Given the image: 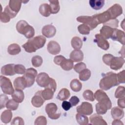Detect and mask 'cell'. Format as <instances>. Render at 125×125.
<instances>
[{
	"label": "cell",
	"instance_id": "6da1fadb",
	"mask_svg": "<svg viewBox=\"0 0 125 125\" xmlns=\"http://www.w3.org/2000/svg\"><path fill=\"white\" fill-rule=\"evenodd\" d=\"M46 39L43 36H37L29 39L28 41L22 45L25 51L28 53L35 52L37 50L42 48L45 44Z\"/></svg>",
	"mask_w": 125,
	"mask_h": 125
},
{
	"label": "cell",
	"instance_id": "7a4b0ae2",
	"mask_svg": "<svg viewBox=\"0 0 125 125\" xmlns=\"http://www.w3.org/2000/svg\"><path fill=\"white\" fill-rule=\"evenodd\" d=\"M119 84L117 78V74L109 72L103 76L100 80L99 86L102 90H108L112 87L118 85Z\"/></svg>",
	"mask_w": 125,
	"mask_h": 125
},
{
	"label": "cell",
	"instance_id": "3957f363",
	"mask_svg": "<svg viewBox=\"0 0 125 125\" xmlns=\"http://www.w3.org/2000/svg\"><path fill=\"white\" fill-rule=\"evenodd\" d=\"M16 29L18 33L23 35L27 39H30L35 35V30L24 20L19 21L16 24Z\"/></svg>",
	"mask_w": 125,
	"mask_h": 125
},
{
	"label": "cell",
	"instance_id": "277c9868",
	"mask_svg": "<svg viewBox=\"0 0 125 125\" xmlns=\"http://www.w3.org/2000/svg\"><path fill=\"white\" fill-rule=\"evenodd\" d=\"M94 96L95 99H96L98 103L105 105L107 107L108 109L111 108L112 104L111 101L106 93L103 90H97L95 92Z\"/></svg>",
	"mask_w": 125,
	"mask_h": 125
},
{
	"label": "cell",
	"instance_id": "5b68a950",
	"mask_svg": "<svg viewBox=\"0 0 125 125\" xmlns=\"http://www.w3.org/2000/svg\"><path fill=\"white\" fill-rule=\"evenodd\" d=\"M0 86L4 94L12 95L14 91L10 80L2 75L0 76Z\"/></svg>",
	"mask_w": 125,
	"mask_h": 125
},
{
	"label": "cell",
	"instance_id": "8992f818",
	"mask_svg": "<svg viewBox=\"0 0 125 125\" xmlns=\"http://www.w3.org/2000/svg\"><path fill=\"white\" fill-rule=\"evenodd\" d=\"M45 112L48 117L52 120L59 119L61 115L60 111H58V108L56 104L53 103L47 104L45 107Z\"/></svg>",
	"mask_w": 125,
	"mask_h": 125
},
{
	"label": "cell",
	"instance_id": "52a82bcc",
	"mask_svg": "<svg viewBox=\"0 0 125 125\" xmlns=\"http://www.w3.org/2000/svg\"><path fill=\"white\" fill-rule=\"evenodd\" d=\"M76 20L79 22L83 23L84 24L87 25L90 29V30H93L98 25H99L98 22L97 20L94 18V17L92 16H81L77 18Z\"/></svg>",
	"mask_w": 125,
	"mask_h": 125
},
{
	"label": "cell",
	"instance_id": "ba28073f",
	"mask_svg": "<svg viewBox=\"0 0 125 125\" xmlns=\"http://www.w3.org/2000/svg\"><path fill=\"white\" fill-rule=\"evenodd\" d=\"M37 71L33 68H29L26 70L23 77L26 80L27 87H29L34 84L35 78L37 76Z\"/></svg>",
	"mask_w": 125,
	"mask_h": 125
},
{
	"label": "cell",
	"instance_id": "9c48e42d",
	"mask_svg": "<svg viewBox=\"0 0 125 125\" xmlns=\"http://www.w3.org/2000/svg\"><path fill=\"white\" fill-rule=\"evenodd\" d=\"M76 110L79 113L85 115H90L93 113L92 105L88 102H84L77 107Z\"/></svg>",
	"mask_w": 125,
	"mask_h": 125
},
{
	"label": "cell",
	"instance_id": "30bf717a",
	"mask_svg": "<svg viewBox=\"0 0 125 125\" xmlns=\"http://www.w3.org/2000/svg\"><path fill=\"white\" fill-rule=\"evenodd\" d=\"M110 16L111 19H115L123 13L122 7L118 3H115L106 10Z\"/></svg>",
	"mask_w": 125,
	"mask_h": 125
},
{
	"label": "cell",
	"instance_id": "8fae6325",
	"mask_svg": "<svg viewBox=\"0 0 125 125\" xmlns=\"http://www.w3.org/2000/svg\"><path fill=\"white\" fill-rule=\"evenodd\" d=\"M50 78L49 75L45 72H41L38 74L36 81L40 86L46 88L49 82Z\"/></svg>",
	"mask_w": 125,
	"mask_h": 125
},
{
	"label": "cell",
	"instance_id": "7c38bea8",
	"mask_svg": "<svg viewBox=\"0 0 125 125\" xmlns=\"http://www.w3.org/2000/svg\"><path fill=\"white\" fill-rule=\"evenodd\" d=\"M125 63L124 58L120 57H113L109 64L110 68L114 70H118L121 69Z\"/></svg>",
	"mask_w": 125,
	"mask_h": 125
},
{
	"label": "cell",
	"instance_id": "4fadbf2b",
	"mask_svg": "<svg viewBox=\"0 0 125 125\" xmlns=\"http://www.w3.org/2000/svg\"><path fill=\"white\" fill-rule=\"evenodd\" d=\"M42 33L43 36L46 38H52L55 35L56 33V29L53 25L47 24L42 27Z\"/></svg>",
	"mask_w": 125,
	"mask_h": 125
},
{
	"label": "cell",
	"instance_id": "5bb4252c",
	"mask_svg": "<svg viewBox=\"0 0 125 125\" xmlns=\"http://www.w3.org/2000/svg\"><path fill=\"white\" fill-rule=\"evenodd\" d=\"M95 41L97 43V45L103 50H107L109 48V43L100 34L95 35Z\"/></svg>",
	"mask_w": 125,
	"mask_h": 125
},
{
	"label": "cell",
	"instance_id": "9a60e30c",
	"mask_svg": "<svg viewBox=\"0 0 125 125\" xmlns=\"http://www.w3.org/2000/svg\"><path fill=\"white\" fill-rule=\"evenodd\" d=\"M42 90L37 91L31 100V103L33 106L36 107H40L44 102V100L42 96Z\"/></svg>",
	"mask_w": 125,
	"mask_h": 125
},
{
	"label": "cell",
	"instance_id": "2e32d148",
	"mask_svg": "<svg viewBox=\"0 0 125 125\" xmlns=\"http://www.w3.org/2000/svg\"><path fill=\"white\" fill-rule=\"evenodd\" d=\"M47 49L48 52L52 55H57L61 51V46L56 41H50L47 44Z\"/></svg>",
	"mask_w": 125,
	"mask_h": 125
},
{
	"label": "cell",
	"instance_id": "e0dca14e",
	"mask_svg": "<svg viewBox=\"0 0 125 125\" xmlns=\"http://www.w3.org/2000/svg\"><path fill=\"white\" fill-rule=\"evenodd\" d=\"M112 40L118 41L124 45L125 44V32L120 29L114 28L113 34L111 38Z\"/></svg>",
	"mask_w": 125,
	"mask_h": 125
},
{
	"label": "cell",
	"instance_id": "ac0fdd59",
	"mask_svg": "<svg viewBox=\"0 0 125 125\" xmlns=\"http://www.w3.org/2000/svg\"><path fill=\"white\" fill-rule=\"evenodd\" d=\"M93 16L97 20L99 24L101 23L104 24L111 20L109 14L107 11H104L102 13L95 14L94 15H93Z\"/></svg>",
	"mask_w": 125,
	"mask_h": 125
},
{
	"label": "cell",
	"instance_id": "d6986e66",
	"mask_svg": "<svg viewBox=\"0 0 125 125\" xmlns=\"http://www.w3.org/2000/svg\"><path fill=\"white\" fill-rule=\"evenodd\" d=\"M15 64L13 63L7 64L1 68V74L5 76H13L16 73L14 70Z\"/></svg>",
	"mask_w": 125,
	"mask_h": 125
},
{
	"label": "cell",
	"instance_id": "ffe728a7",
	"mask_svg": "<svg viewBox=\"0 0 125 125\" xmlns=\"http://www.w3.org/2000/svg\"><path fill=\"white\" fill-rule=\"evenodd\" d=\"M90 124L93 125H107V123L103 117L98 114H94L90 117Z\"/></svg>",
	"mask_w": 125,
	"mask_h": 125
},
{
	"label": "cell",
	"instance_id": "44dd1931",
	"mask_svg": "<svg viewBox=\"0 0 125 125\" xmlns=\"http://www.w3.org/2000/svg\"><path fill=\"white\" fill-rule=\"evenodd\" d=\"M69 57L73 62H80L83 59V53L80 49H75L70 53Z\"/></svg>",
	"mask_w": 125,
	"mask_h": 125
},
{
	"label": "cell",
	"instance_id": "7402d4cb",
	"mask_svg": "<svg viewBox=\"0 0 125 125\" xmlns=\"http://www.w3.org/2000/svg\"><path fill=\"white\" fill-rule=\"evenodd\" d=\"M14 86L15 89L23 90L27 87V83L25 78L22 77H18L14 81Z\"/></svg>",
	"mask_w": 125,
	"mask_h": 125
},
{
	"label": "cell",
	"instance_id": "603a6c76",
	"mask_svg": "<svg viewBox=\"0 0 125 125\" xmlns=\"http://www.w3.org/2000/svg\"><path fill=\"white\" fill-rule=\"evenodd\" d=\"M114 28L107 25H103L100 29V35L105 39L111 38L113 34Z\"/></svg>",
	"mask_w": 125,
	"mask_h": 125
},
{
	"label": "cell",
	"instance_id": "cb8c5ba5",
	"mask_svg": "<svg viewBox=\"0 0 125 125\" xmlns=\"http://www.w3.org/2000/svg\"><path fill=\"white\" fill-rule=\"evenodd\" d=\"M111 114L114 119L120 120L124 117V111L122 108L115 106L112 108Z\"/></svg>",
	"mask_w": 125,
	"mask_h": 125
},
{
	"label": "cell",
	"instance_id": "d4e9b609",
	"mask_svg": "<svg viewBox=\"0 0 125 125\" xmlns=\"http://www.w3.org/2000/svg\"><path fill=\"white\" fill-rule=\"evenodd\" d=\"M11 97L17 103H21L24 99V94L22 90L15 89L13 93L11 95Z\"/></svg>",
	"mask_w": 125,
	"mask_h": 125
},
{
	"label": "cell",
	"instance_id": "484cf974",
	"mask_svg": "<svg viewBox=\"0 0 125 125\" xmlns=\"http://www.w3.org/2000/svg\"><path fill=\"white\" fill-rule=\"evenodd\" d=\"M22 1L21 0H10L9 1L8 6L9 8L13 12L18 13L21 9V3Z\"/></svg>",
	"mask_w": 125,
	"mask_h": 125
},
{
	"label": "cell",
	"instance_id": "4316f807",
	"mask_svg": "<svg viewBox=\"0 0 125 125\" xmlns=\"http://www.w3.org/2000/svg\"><path fill=\"white\" fill-rule=\"evenodd\" d=\"M12 116L11 110L9 109L5 110L2 112L0 115L1 121L4 124H8L11 121Z\"/></svg>",
	"mask_w": 125,
	"mask_h": 125
},
{
	"label": "cell",
	"instance_id": "83f0119b",
	"mask_svg": "<svg viewBox=\"0 0 125 125\" xmlns=\"http://www.w3.org/2000/svg\"><path fill=\"white\" fill-rule=\"evenodd\" d=\"M39 10L40 14L45 17H49L51 14L49 5L47 3L42 4L39 7Z\"/></svg>",
	"mask_w": 125,
	"mask_h": 125
},
{
	"label": "cell",
	"instance_id": "f1b7e54d",
	"mask_svg": "<svg viewBox=\"0 0 125 125\" xmlns=\"http://www.w3.org/2000/svg\"><path fill=\"white\" fill-rule=\"evenodd\" d=\"M70 96L69 90L65 88H63L60 90L57 94V98L60 101H65L67 100Z\"/></svg>",
	"mask_w": 125,
	"mask_h": 125
},
{
	"label": "cell",
	"instance_id": "f546056e",
	"mask_svg": "<svg viewBox=\"0 0 125 125\" xmlns=\"http://www.w3.org/2000/svg\"><path fill=\"white\" fill-rule=\"evenodd\" d=\"M21 51L20 45L17 43L10 44L7 48V52L11 55H16Z\"/></svg>",
	"mask_w": 125,
	"mask_h": 125
},
{
	"label": "cell",
	"instance_id": "4dcf8cb0",
	"mask_svg": "<svg viewBox=\"0 0 125 125\" xmlns=\"http://www.w3.org/2000/svg\"><path fill=\"white\" fill-rule=\"evenodd\" d=\"M89 3L92 8L98 10L101 9L104 4V0H90Z\"/></svg>",
	"mask_w": 125,
	"mask_h": 125
},
{
	"label": "cell",
	"instance_id": "1f68e13d",
	"mask_svg": "<svg viewBox=\"0 0 125 125\" xmlns=\"http://www.w3.org/2000/svg\"><path fill=\"white\" fill-rule=\"evenodd\" d=\"M49 6L51 10V13L55 14L58 13L60 9L59 1L57 0H49Z\"/></svg>",
	"mask_w": 125,
	"mask_h": 125
},
{
	"label": "cell",
	"instance_id": "d6a6232c",
	"mask_svg": "<svg viewBox=\"0 0 125 125\" xmlns=\"http://www.w3.org/2000/svg\"><path fill=\"white\" fill-rule=\"evenodd\" d=\"M61 68L65 71H69L71 70L74 66L73 61L70 59H65L61 63Z\"/></svg>",
	"mask_w": 125,
	"mask_h": 125
},
{
	"label": "cell",
	"instance_id": "836d02e7",
	"mask_svg": "<svg viewBox=\"0 0 125 125\" xmlns=\"http://www.w3.org/2000/svg\"><path fill=\"white\" fill-rule=\"evenodd\" d=\"M70 87L71 89L74 92L80 91L82 88V83L77 79L72 80L70 83Z\"/></svg>",
	"mask_w": 125,
	"mask_h": 125
},
{
	"label": "cell",
	"instance_id": "e575fe53",
	"mask_svg": "<svg viewBox=\"0 0 125 125\" xmlns=\"http://www.w3.org/2000/svg\"><path fill=\"white\" fill-rule=\"evenodd\" d=\"M71 44L74 49H80L83 46V42L81 39L78 37H74L71 41Z\"/></svg>",
	"mask_w": 125,
	"mask_h": 125
},
{
	"label": "cell",
	"instance_id": "d590c367",
	"mask_svg": "<svg viewBox=\"0 0 125 125\" xmlns=\"http://www.w3.org/2000/svg\"><path fill=\"white\" fill-rule=\"evenodd\" d=\"M76 119L77 123L80 125H87L88 124V118L85 115L78 113L76 115Z\"/></svg>",
	"mask_w": 125,
	"mask_h": 125
},
{
	"label": "cell",
	"instance_id": "8d00e7d4",
	"mask_svg": "<svg viewBox=\"0 0 125 125\" xmlns=\"http://www.w3.org/2000/svg\"><path fill=\"white\" fill-rule=\"evenodd\" d=\"M54 92L51 89L45 88L43 90H42V96L44 100H49L53 98Z\"/></svg>",
	"mask_w": 125,
	"mask_h": 125
},
{
	"label": "cell",
	"instance_id": "74e56055",
	"mask_svg": "<svg viewBox=\"0 0 125 125\" xmlns=\"http://www.w3.org/2000/svg\"><path fill=\"white\" fill-rule=\"evenodd\" d=\"M91 71L87 68H85L79 73V79L82 81H86L91 77Z\"/></svg>",
	"mask_w": 125,
	"mask_h": 125
},
{
	"label": "cell",
	"instance_id": "f35d334b",
	"mask_svg": "<svg viewBox=\"0 0 125 125\" xmlns=\"http://www.w3.org/2000/svg\"><path fill=\"white\" fill-rule=\"evenodd\" d=\"M31 62L33 66L35 67H38L42 65L43 62V60L41 56L36 55L32 57Z\"/></svg>",
	"mask_w": 125,
	"mask_h": 125
},
{
	"label": "cell",
	"instance_id": "ab89813d",
	"mask_svg": "<svg viewBox=\"0 0 125 125\" xmlns=\"http://www.w3.org/2000/svg\"><path fill=\"white\" fill-rule=\"evenodd\" d=\"M108 110L107 107L99 103H98L96 104V111L97 114L99 115H103L106 113Z\"/></svg>",
	"mask_w": 125,
	"mask_h": 125
},
{
	"label": "cell",
	"instance_id": "60d3db41",
	"mask_svg": "<svg viewBox=\"0 0 125 125\" xmlns=\"http://www.w3.org/2000/svg\"><path fill=\"white\" fill-rule=\"evenodd\" d=\"M19 104L16 102L14 100L10 99L9 100L6 104V107L7 109L10 110H17L19 106Z\"/></svg>",
	"mask_w": 125,
	"mask_h": 125
},
{
	"label": "cell",
	"instance_id": "b9f144b4",
	"mask_svg": "<svg viewBox=\"0 0 125 125\" xmlns=\"http://www.w3.org/2000/svg\"><path fill=\"white\" fill-rule=\"evenodd\" d=\"M125 88L123 86H118L115 92V97L116 98L120 99L125 98Z\"/></svg>",
	"mask_w": 125,
	"mask_h": 125
},
{
	"label": "cell",
	"instance_id": "7bdbcfd3",
	"mask_svg": "<svg viewBox=\"0 0 125 125\" xmlns=\"http://www.w3.org/2000/svg\"><path fill=\"white\" fill-rule=\"evenodd\" d=\"M83 98L86 101L93 102L95 100L94 94H93V92L89 89L85 90L83 92Z\"/></svg>",
	"mask_w": 125,
	"mask_h": 125
},
{
	"label": "cell",
	"instance_id": "ee69618b",
	"mask_svg": "<svg viewBox=\"0 0 125 125\" xmlns=\"http://www.w3.org/2000/svg\"><path fill=\"white\" fill-rule=\"evenodd\" d=\"M78 30L82 35H88L91 30L87 25L82 24L78 26Z\"/></svg>",
	"mask_w": 125,
	"mask_h": 125
},
{
	"label": "cell",
	"instance_id": "f6af8a7d",
	"mask_svg": "<svg viewBox=\"0 0 125 125\" xmlns=\"http://www.w3.org/2000/svg\"><path fill=\"white\" fill-rule=\"evenodd\" d=\"M14 70L16 74H24L26 71V68L24 65L21 64H18L15 65Z\"/></svg>",
	"mask_w": 125,
	"mask_h": 125
},
{
	"label": "cell",
	"instance_id": "bcb514c9",
	"mask_svg": "<svg viewBox=\"0 0 125 125\" xmlns=\"http://www.w3.org/2000/svg\"><path fill=\"white\" fill-rule=\"evenodd\" d=\"M85 68H86V65L84 62H79V63L76 64L73 66L74 70L77 73H79L82 70H83V69H84Z\"/></svg>",
	"mask_w": 125,
	"mask_h": 125
},
{
	"label": "cell",
	"instance_id": "7dc6e473",
	"mask_svg": "<svg viewBox=\"0 0 125 125\" xmlns=\"http://www.w3.org/2000/svg\"><path fill=\"white\" fill-rule=\"evenodd\" d=\"M34 124L35 125H46L47 124V120L44 116H39L35 120Z\"/></svg>",
	"mask_w": 125,
	"mask_h": 125
},
{
	"label": "cell",
	"instance_id": "c3c4849f",
	"mask_svg": "<svg viewBox=\"0 0 125 125\" xmlns=\"http://www.w3.org/2000/svg\"><path fill=\"white\" fill-rule=\"evenodd\" d=\"M119 21L115 19H111L106 22L104 23V25H107L110 26L113 28H116V27H118Z\"/></svg>",
	"mask_w": 125,
	"mask_h": 125
},
{
	"label": "cell",
	"instance_id": "681fc988",
	"mask_svg": "<svg viewBox=\"0 0 125 125\" xmlns=\"http://www.w3.org/2000/svg\"><path fill=\"white\" fill-rule=\"evenodd\" d=\"M8 97L5 94H1L0 96V108L1 109L3 108L6 107V104L8 101Z\"/></svg>",
	"mask_w": 125,
	"mask_h": 125
},
{
	"label": "cell",
	"instance_id": "f907efd6",
	"mask_svg": "<svg viewBox=\"0 0 125 125\" xmlns=\"http://www.w3.org/2000/svg\"><path fill=\"white\" fill-rule=\"evenodd\" d=\"M113 56L110 54H105L102 57L103 62L107 65H109L111 60L113 58Z\"/></svg>",
	"mask_w": 125,
	"mask_h": 125
},
{
	"label": "cell",
	"instance_id": "816d5d0a",
	"mask_svg": "<svg viewBox=\"0 0 125 125\" xmlns=\"http://www.w3.org/2000/svg\"><path fill=\"white\" fill-rule=\"evenodd\" d=\"M11 18L4 12H1L0 15V20L3 23L8 22L10 21Z\"/></svg>",
	"mask_w": 125,
	"mask_h": 125
},
{
	"label": "cell",
	"instance_id": "f5cc1de1",
	"mask_svg": "<svg viewBox=\"0 0 125 125\" xmlns=\"http://www.w3.org/2000/svg\"><path fill=\"white\" fill-rule=\"evenodd\" d=\"M46 88H48L52 89L54 92L56 91L57 88V83L54 79L52 78H50L49 82Z\"/></svg>",
	"mask_w": 125,
	"mask_h": 125
},
{
	"label": "cell",
	"instance_id": "db71d44e",
	"mask_svg": "<svg viewBox=\"0 0 125 125\" xmlns=\"http://www.w3.org/2000/svg\"><path fill=\"white\" fill-rule=\"evenodd\" d=\"M125 71L123 70L121 72L117 74V78L119 83H124L125 82Z\"/></svg>",
	"mask_w": 125,
	"mask_h": 125
},
{
	"label": "cell",
	"instance_id": "11a10c76",
	"mask_svg": "<svg viewBox=\"0 0 125 125\" xmlns=\"http://www.w3.org/2000/svg\"><path fill=\"white\" fill-rule=\"evenodd\" d=\"M4 12H5L6 14H7L9 16V17L11 18V19L15 18L16 16V15H17V14H18V13H17L16 12H13L12 10H11V9L9 8L8 5H7L5 7Z\"/></svg>",
	"mask_w": 125,
	"mask_h": 125
},
{
	"label": "cell",
	"instance_id": "9f6ffc18",
	"mask_svg": "<svg viewBox=\"0 0 125 125\" xmlns=\"http://www.w3.org/2000/svg\"><path fill=\"white\" fill-rule=\"evenodd\" d=\"M11 125H23L24 124L23 119L20 117H16L14 118L12 122L11 123Z\"/></svg>",
	"mask_w": 125,
	"mask_h": 125
},
{
	"label": "cell",
	"instance_id": "6f0895ef",
	"mask_svg": "<svg viewBox=\"0 0 125 125\" xmlns=\"http://www.w3.org/2000/svg\"><path fill=\"white\" fill-rule=\"evenodd\" d=\"M72 106H75L77 105L80 102V99L79 98L76 96H72L69 101Z\"/></svg>",
	"mask_w": 125,
	"mask_h": 125
},
{
	"label": "cell",
	"instance_id": "680465c9",
	"mask_svg": "<svg viewBox=\"0 0 125 125\" xmlns=\"http://www.w3.org/2000/svg\"><path fill=\"white\" fill-rule=\"evenodd\" d=\"M65 57H63L62 55H58L54 57V62L55 64H56L57 65H60L61 63H62V62L65 59Z\"/></svg>",
	"mask_w": 125,
	"mask_h": 125
},
{
	"label": "cell",
	"instance_id": "91938a15",
	"mask_svg": "<svg viewBox=\"0 0 125 125\" xmlns=\"http://www.w3.org/2000/svg\"><path fill=\"white\" fill-rule=\"evenodd\" d=\"M62 107L65 111H68L72 107V106L69 102L63 101L62 104Z\"/></svg>",
	"mask_w": 125,
	"mask_h": 125
},
{
	"label": "cell",
	"instance_id": "94428289",
	"mask_svg": "<svg viewBox=\"0 0 125 125\" xmlns=\"http://www.w3.org/2000/svg\"><path fill=\"white\" fill-rule=\"evenodd\" d=\"M118 105L119 107L123 109L125 108V98H120L117 101Z\"/></svg>",
	"mask_w": 125,
	"mask_h": 125
},
{
	"label": "cell",
	"instance_id": "6125c7cd",
	"mask_svg": "<svg viewBox=\"0 0 125 125\" xmlns=\"http://www.w3.org/2000/svg\"><path fill=\"white\" fill-rule=\"evenodd\" d=\"M112 125H123L124 124L120 120L116 119V120H115L113 121V122L112 123Z\"/></svg>",
	"mask_w": 125,
	"mask_h": 125
}]
</instances>
